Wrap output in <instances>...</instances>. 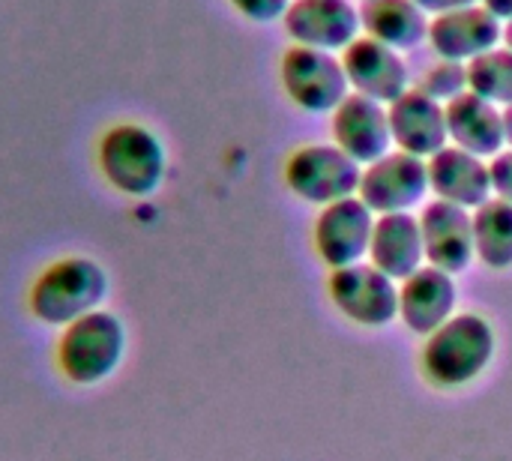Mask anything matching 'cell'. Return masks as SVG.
<instances>
[{"mask_svg":"<svg viewBox=\"0 0 512 461\" xmlns=\"http://www.w3.org/2000/svg\"><path fill=\"white\" fill-rule=\"evenodd\" d=\"M108 273L87 255H63L36 273L27 291L30 315L45 327H66L108 300Z\"/></svg>","mask_w":512,"mask_h":461,"instance_id":"6da1fadb","label":"cell"},{"mask_svg":"<svg viewBox=\"0 0 512 461\" xmlns=\"http://www.w3.org/2000/svg\"><path fill=\"white\" fill-rule=\"evenodd\" d=\"M129 354V330L123 318L108 309H96L57 336L54 363L60 375L75 387H99L123 366Z\"/></svg>","mask_w":512,"mask_h":461,"instance_id":"7a4b0ae2","label":"cell"},{"mask_svg":"<svg viewBox=\"0 0 512 461\" xmlns=\"http://www.w3.org/2000/svg\"><path fill=\"white\" fill-rule=\"evenodd\" d=\"M96 168L102 180L126 198H150L168 174V150L144 123H114L99 135Z\"/></svg>","mask_w":512,"mask_h":461,"instance_id":"3957f363","label":"cell"},{"mask_svg":"<svg viewBox=\"0 0 512 461\" xmlns=\"http://www.w3.org/2000/svg\"><path fill=\"white\" fill-rule=\"evenodd\" d=\"M495 351V327L477 312H462L426 336L420 363L435 387L459 390L474 384L492 366Z\"/></svg>","mask_w":512,"mask_h":461,"instance_id":"277c9868","label":"cell"},{"mask_svg":"<svg viewBox=\"0 0 512 461\" xmlns=\"http://www.w3.org/2000/svg\"><path fill=\"white\" fill-rule=\"evenodd\" d=\"M279 81L285 96L306 114H333L351 93L339 54L291 45L279 60Z\"/></svg>","mask_w":512,"mask_h":461,"instance_id":"5b68a950","label":"cell"},{"mask_svg":"<svg viewBox=\"0 0 512 461\" xmlns=\"http://www.w3.org/2000/svg\"><path fill=\"white\" fill-rule=\"evenodd\" d=\"M363 165H357L345 150L330 144H303L285 162L288 189L315 207L336 204L342 198L357 195Z\"/></svg>","mask_w":512,"mask_h":461,"instance_id":"8992f818","label":"cell"},{"mask_svg":"<svg viewBox=\"0 0 512 461\" xmlns=\"http://www.w3.org/2000/svg\"><path fill=\"white\" fill-rule=\"evenodd\" d=\"M429 195V168L426 159L390 150L387 156L369 162L360 174L357 198L375 213H414Z\"/></svg>","mask_w":512,"mask_h":461,"instance_id":"52a82bcc","label":"cell"},{"mask_svg":"<svg viewBox=\"0 0 512 461\" xmlns=\"http://www.w3.org/2000/svg\"><path fill=\"white\" fill-rule=\"evenodd\" d=\"M327 294L333 306L360 327H387L399 318V282L369 261L330 270Z\"/></svg>","mask_w":512,"mask_h":461,"instance_id":"ba28073f","label":"cell"},{"mask_svg":"<svg viewBox=\"0 0 512 461\" xmlns=\"http://www.w3.org/2000/svg\"><path fill=\"white\" fill-rule=\"evenodd\" d=\"M375 219L378 216L357 195L321 207L312 228V243L327 270H342L369 258Z\"/></svg>","mask_w":512,"mask_h":461,"instance_id":"9c48e42d","label":"cell"},{"mask_svg":"<svg viewBox=\"0 0 512 461\" xmlns=\"http://www.w3.org/2000/svg\"><path fill=\"white\" fill-rule=\"evenodd\" d=\"M342 66L351 84V93L375 99L381 105L396 102L402 93L411 90V72L402 51L360 33L342 54Z\"/></svg>","mask_w":512,"mask_h":461,"instance_id":"30bf717a","label":"cell"},{"mask_svg":"<svg viewBox=\"0 0 512 461\" xmlns=\"http://www.w3.org/2000/svg\"><path fill=\"white\" fill-rule=\"evenodd\" d=\"M282 24L294 45L330 54H342L363 33L360 6L351 0H291Z\"/></svg>","mask_w":512,"mask_h":461,"instance_id":"8fae6325","label":"cell"},{"mask_svg":"<svg viewBox=\"0 0 512 461\" xmlns=\"http://www.w3.org/2000/svg\"><path fill=\"white\" fill-rule=\"evenodd\" d=\"M426 42L432 45L438 60H453V63L468 66L471 60L483 57L486 51L504 42V24L483 3H474V6L429 18Z\"/></svg>","mask_w":512,"mask_h":461,"instance_id":"7c38bea8","label":"cell"},{"mask_svg":"<svg viewBox=\"0 0 512 461\" xmlns=\"http://www.w3.org/2000/svg\"><path fill=\"white\" fill-rule=\"evenodd\" d=\"M330 132L333 144L363 168L393 150L387 105L360 93H348L342 105L330 114Z\"/></svg>","mask_w":512,"mask_h":461,"instance_id":"4fadbf2b","label":"cell"},{"mask_svg":"<svg viewBox=\"0 0 512 461\" xmlns=\"http://www.w3.org/2000/svg\"><path fill=\"white\" fill-rule=\"evenodd\" d=\"M390 114V135L393 150L432 159L438 150L450 144L447 132V105L423 93L420 87H411L396 102L387 105Z\"/></svg>","mask_w":512,"mask_h":461,"instance_id":"5bb4252c","label":"cell"},{"mask_svg":"<svg viewBox=\"0 0 512 461\" xmlns=\"http://www.w3.org/2000/svg\"><path fill=\"white\" fill-rule=\"evenodd\" d=\"M420 231H423L426 264L456 276L477 261L471 210L435 198L420 210Z\"/></svg>","mask_w":512,"mask_h":461,"instance_id":"9a60e30c","label":"cell"},{"mask_svg":"<svg viewBox=\"0 0 512 461\" xmlns=\"http://www.w3.org/2000/svg\"><path fill=\"white\" fill-rule=\"evenodd\" d=\"M456 303L459 288L453 282V273L432 264L399 282V321L423 339L456 315Z\"/></svg>","mask_w":512,"mask_h":461,"instance_id":"2e32d148","label":"cell"},{"mask_svg":"<svg viewBox=\"0 0 512 461\" xmlns=\"http://www.w3.org/2000/svg\"><path fill=\"white\" fill-rule=\"evenodd\" d=\"M426 168H429V192L438 201L477 210L492 198L489 159H480L468 150L447 144L432 159H426Z\"/></svg>","mask_w":512,"mask_h":461,"instance_id":"e0dca14e","label":"cell"},{"mask_svg":"<svg viewBox=\"0 0 512 461\" xmlns=\"http://www.w3.org/2000/svg\"><path fill=\"white\" fill-rule=\"evenodd\" d=\"M372 267L387 273L390 279L402 282L420 267H426L423 231L417 213H387L375 219L369 258Z\"/></svg>","mask_w":512,"mask_h":461,"instance_id":"ac0fdd59","label":"cell"},{"mask_svg":"<svg viewBox=\"0 0 512 461\" xmlns=\"http://www.w3.org/2000/svg\"><path fill=\"white\" fill-rule=\"evenodd\" d=\"M447 132L453 147L468 150L480 159H495L507 147L504 111L471 90L447 102Z\"/></svg>","mask_w":512,"mask_h":461,"instance_id":"d6986e66","label":"cell"},{"mask_svg":"<svg viewBox=\"0 0 512 461\" xmlns=\"http://www.w3.org/2000/svg\"><path fill=\"white\" fill-rule=\"evenodd\" d=\"M360 24L366 36L396 51H411L429 36V15L414 0H363Z\"/></svg>","mask_w":512,"mask_h":461,"instance_id":"ffe728a7","label":"cell"},{"mask_svg":"<svg viewBox=\"0 0 512 461\" xmlns=\"http://www.w3.org/2000/svg\"><path fill=\"white\" fill-rule=\"evenodd\" d=\"M474 219V252L489 270H510L512 267V204L501 198H489L477 210Z\"/></svg>","mask_w":512,"mask_h":461,"instance_id":"44dd1931","label":"cell"},{"mask_svg":"<svg viewBox=\"0 0 512 461\" xmlns=\"http://www.w3.org/2000/svg\"><path fill=\"white\" fill-rule=\"evenodd\" d=\"M468 90L501 111L512 108V51L504 42L468 63Z\"/></svg>","mask_w":512,"mask_h":461,"instance_id":"7402d4cb","label":"cell"},{"mask_svg":"<svg viewBox=\"0 0 512 461\" xmlns=\"http://www.w3.org/2000/svg\"><path fill=\"white\" fill-rule=\"evenodd\" d=\"M420 90L447 105V102H453L456 96H462L468 90V66L465 63H453V60H438L423 75Z\"/></svg>","mask_w":512,"mask_h":461,"instance_id":"603a6c76","label":"cell"},{"mask_svg":"<svg viewBox=\"0 0 512 461\" xmlns=\"http://www.w3.org/2000/svg\"><path fill=\"white\" fill-rule=\"evenodd\" d=\"M246 21L255 24H270V21H282L291 0H228Z\"/></svg>","mask_w":512,"mask_h":461,"instance_id":"cb8c5ba5","label":"cell"},{"mask_svg":"<svg viewBox=\"0 0 512 461\" xmlns=\"http://www.w3.org/2000/svg\"><path fill=\"white\" fill-rule=\"evenodd\" d=\"M489 174H492V195L512 204V150L504 147L495 159H489Z\"/></svg>","mask_w":512,"mask_h":461,"instance_id":"d4e9b609","label":"cell"},{"mask_svg":"<svg viewBox=\"0 0 512 461\" xmlns=\"http://www.w3.org/2000/svg\"><path fill=\"white\" fill-rule=\"evenodd\" d=\"M429 18L435 15H444V12H456V9H465V6H474L480 0H414Z\"/></svg>","mask_w":512,"mask_h":461,"instance_id":"484cf974","label":"cell"},{"mask_svg":"<svg viewBox=\"0 0 512 461\" xmlns=\"http://www.w3.org/2000/svg\"><path fill=\"white\" fill-rule=\"evenodd\" d=\"M501 24H507V21H512V0H480Z\"/></svg>","mask_w":512,"mask_h":461,"instance_id":"4316f807","label":"cell"},{"mask_svg":"<svg viewBox=\"0 0 512 461\" xmlns=\"http://www.w3.org/2000/svg\"><path fill=\"white\" fill-rule=\"evenodd\" d=\"M504 138H507V147L512 150V108H504Z\"/></svg>","mask_w":512,"mask_h":461,"instance_id":"83f0119b","label":"cell"},{"mask_svg":"<svg viewBox=\"0 0 512 461\" xmlns=\"http://www.w3.org/2000/svg\"><path fill=\"white\" fill-rule=\"evenodd\" d=\"M504 45H507V48L512 51V21H507V24H504Z\"/></svg>","mask_w":512,"mask_h":461,"instance_id":"f1b7e54d","label":"cell"}]
</instances>
